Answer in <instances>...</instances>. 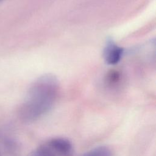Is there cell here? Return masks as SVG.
Instances as JSON below:
<instances>
[{
	"instance_id": "8",
	"label": "cell",
	"mask_w": 156,
	"mask_h": 156,
	"mask_svg": "<svg viewBox=\"0 0 156 156\" xmlns=\"http://www.w3.org/2000/svg\"><path fill=\"white\" fill-rule=\"evenodd\" d=\"M0 156H1V154H0Z\"/></svg>"
},
{
	"instance_id": "2",
	"label": "cell",
	"mask_w": 156,
	"mask_h": 156,
	"mask_svg": "<svg viewBox=\"0 0 156 156\" xmlns=\"http://www.w3.org/2000/svg\"><path fill=\"white\" fill-rule=\"evenodd\" d=\"M44 145L56 156H72L74 152L72 143L63 137L52 138Z\"/></svg>"
},
{
	"instance_id": "1",
	"label": "cell",
	"mask_w": 156,
	"mask_h": 156,
	"mask_svg": "<svg viewBox=\"0 0 156 156\" xmlns=\"http://www.w3.org/2000/svg\"><path fill=\"white\" fill-rule=\"evenodd\" d=\"M59 85L52 74L41 76L30 87L20 110V119L32 122L46 115L53 107L57 99Z\"/></svg>"
},
{
	"instance_id": "6",
	"label": "cell",
	"mask_w": 156,
	"mask_h": 156,
	"mask_svg": "<svg viewBox=\"0 0 156 156\" xmlns=\"http://www.w3.org/2000/svg\"><path fill=\"white\" fill-rule=\"evenodd\" d=\"M119 80V74L118 72L112 71L108 73L107 77V82L110 85H113Z\"/></svg>"
},
{
	"instance_id": "4",
	"label": "cell",
	"mask_w": 156,
	"mask_h": 156,
	"mask_svg": "<svg viewBox=\"0 0 156 156\" xmlns=\"http://www.w3.org/2000/svg\"><path fill=\"white\" fill-rule=\"evenodd\" d=\"M82 156H113V153L108 147L101 146L91 149Z\"/></svg>"
},
{
	"instance_id": "3",
	"label": "cell",
	"mask_w": 156,
	"mask_h": 156,
	"mask_svg": "<svg viewBox=\"0 0 156 156\" xmlns=\"http://www.w3.org/2000/svg\"><path fill=\"white\" fill-rule=\"evenodd\" d=\"M124 49L118 46L112 39H108L104 49V57L105 63L109 65L118 64L123 55Z\"/></svg>"
},
{
	"instance_id": "5",
	"label": "cell",
	"mask_w": 156,
	"mask_h": 156,
	"mask_svg": "<svg viewBox=\"0 0 156 156\" xmlns=\"http://www.w3.org/2000/svg\"><path fill=\"white\" fill-rule=\"evenodd\" d=\"M29 156H56L44 144L33 150Z\"/></svg>"
},
{
	"instance_id": "7",
	"label": "cell",
	"mask_w": 156,
	"mask_h": 156,
	"mask_svg": "<svg viewBox=\"0 0 156 156\" xmlns=\"http://www.w3.org/2000/svg\"><path fill=\"white\" fill-rule=\"evenodd\" d=\"M2 1V0H0V1Z\"/></svg>"
}]
</instances>
